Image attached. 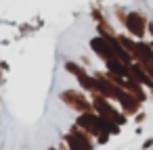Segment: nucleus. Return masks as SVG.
<instances>
[{
    "label": "nucleus",
    "mask_w": 153,
    "mask_h": 150,
    "mask_svg": "<svg viewBox=\"0 0 153 150\" xmlns=\"http://www.w3.org/2000/svg\"><path fill=\"white\" fill-rule=\"evenodd\" d=\"M151 146H153V138H149V140L143 144V148H151Z\"/></svg>",
    "instance_id": "1"
}]
</instances>
